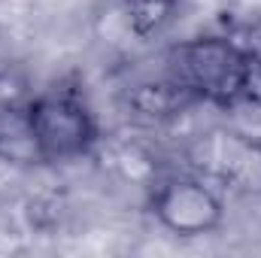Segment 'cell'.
Returning <instances> with one entry per match:
<instances>
[{"label":"cell","mask_w":261,"mask_h":258,"mask_svg":"<svg viewBox=\"0 0 261 258\" xmlns=\"http://www.w3.org/2000/svg\"><path fill=\"white\" fill-rule=\"evenodd\" d=\"M28 125L40 161L82 158L97 140V122L73 88H52L34 97L28 104Z\"/></svg>","instance_id":"obj_2"},{"label":"cell","mask_w":261,"mask_h":258,"mask_svg":"<svg viewBox=\"0 0 261 258\" xmlns=\"http://www.w3.org/2000/svg\"><path fill=\"white\" fill-rule=\"evenodd\" d=\"M0 155L9 161H40L28 125V107H0Z\"/></svg>","instance_id":"obj_4"},{"label":"cell","mask_w":261,"mask_h":258,"mask_svg":"<svg viewBox=\"0 0 261 258\" xmlns=\"http://www.w3.org/2000/svg\"><path fill=\"white\" fill-rule=\"evenodd\" d=\"M237 46L243 55V100L261 110V18L240 31Z\"/></svg>","instance_id":"obj_5"},{"label":"cell","mask_w":261,"mask_h":258,"mask_svg":"<svg viewBox=\"0 0 261 258\" xmlns=\"http://www.w3.org/2000/svg\"><path fill=\"white\" fill-rule=\"evenodd\" d=\"M164 76L192 100L234 107L243 100V55L237 40L197 37L170 49Z\"/></svg>","instance_id":"obj_1"},{"label":"cell","mask_w":261,"mask_h":258,"mask_svg":"<svg viewBox=\"0 0 261 258\" xmlns=\"http://www.w3.org/2000/svg\"><path fill=\"white\" fill-rule=\"evenodd\" d=\"M155 216L182 237H195L206 234L222 222V203L219 197L210 192L200 179H167L158 192H155Z\"/></svg>","instance_id":"obj_3"},{"label":"cell","mask_w":261,"mask_h":258,"mask_svg":"<svg viewBox=\"0 0 261 258\" xmlns=\"http://www.w3.org/2000/svg\"><path fill=\"white\" fill-rule=\"evenodd\" d=\"M128 12V24L137 37L158 34L176 12L179 0H122Z\"/></svg>","instance_id":"obj_6"}]
</instances>
